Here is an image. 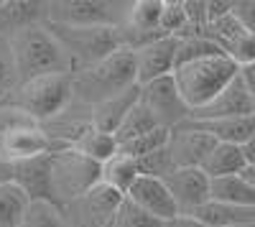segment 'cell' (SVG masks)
Masks as SVG:
<instances>
[{"instance_id":"obj_19","label":"cell","mask_w":255,"mask_h":227,"mask_svg":"<svg viewBox=\"0 0 255 227\" xmlns=\"http://www.w3.org/2000/svg\"><path fill=\"white\" fill-rule=\"evenodd\" d=\"M243 166H253V163L245 161L240 146H232V143H215V146L209 148V153L204 156V161L199 163V171L207 179H217V176L238 174Z\"/></svg>"},{"instance_id":"obj_15","label":"cell","mask_w":255,"mask_h":227,"mask_svg":"<svg viewBox=\"0 0 255 227\" xmlns=\"http://www.w3.org/2000/svg\"><path fill=\"white\" fill-rule=\"evenodd\" d=\"M186 125L207 133L215 143H232L243 146L248 140H255V115L243 117H217V120H184Z\"/></svg>"},{"instance_id":"obj_4","label":"cell","mask_w":255,"mask_h":227,"mask_svg":"<svg viewBox=\"0 0 255 227\" xmlns=\"http://www.w3.org/2000/svg\"><path fill=\"white\" fill-rule=\"evenodd\" d=\"M5 102L44 125L72 105V74H41L18 82Z\"/></svg>"},{"instance_id":"obj_6","label":"cell","mask_w":255,"mask_h":227,"mask_svg":"<svg viewBox=\"0 0 255 227\" xmlns=\"http://www.w3.org/2000/svg\"><path fill=\"white\" fill-rule=\"evenodd\" d=\"M54 38L61 44V49L67 51V56L72 59V67L84 69L95 64V61L110 56L120 49L118 41V26H92V28H77V26H54V23H44Z\"/></svg>"},{"instance_id":"obj_22","label":"cell","mask_w":255,"mask_h":227,"mask_svg":"<svg viewBox=\"0 0 255 227\" xmlns=\"http://www.w3.org/2000/svg\"><path fill=\"white\" fill-rule=\"evenodd\" d=\"M138 179V169L135 161L128 158L123 153L110 156L105 163H100V184H105L108 189L118 192L120 197L128 194V189L133 187V181Z\"/></svg>"},{"instance_id":"obj_5","label":"cell","mask_w":255,"mask_h":227,"mask_svg":"<svg viewBox=\"0 0 255 227\" xmlns=\"http://www.w3.org/2000/svg\"><path fill=\"white\" fill-rule=\"evenodd\" d=\"M100 184V163L74 153L72 148L51 151L49 156V192L51 202L64 207Z\"/></svg>"},{"instance_id":"obj_24","label":"cell","mask_w":255,"mask_h":227,"mask_svg":"<svg viewBox=\"0 0 255 227\" xmlns=\"http://www.w3.org/2000/svg\"><path fill=\"white\" fill-rule=\"evenodd\" d=\"M153 128H158L156 120H153L151 113L145 110V105H143L140 97H138L133 105L128 108V113L123 115V120L118 122L113 138H115V143H123V140H130V138H135L140 133H148V130H153Z\"/></svg>"},{"instance_id":"obj_2","label":"cell","mask_w":255,"mask_h":227,"mask_svg":"<svg viewBox=\"0 0 255 227\" xmlns=\"http://www.w3.org/2000/svg\"><path fill=\"white\" fill-rule=\"evenodd\" d=\"M8 49L13 56L18 82H26L41 74H72L74 72L72 59L67 56V51L61 49V44L44 23L28 26L23 31H18L15 36H10Z\"/></svg>"},{"instance_id":"obj_9","label":"cell","mask_w":255,"mask_h":227,"mask_svg":"<svg viewBox=\"0 0 255 227\" xmlns=\"http://www.w3.org/2000/svg\"><path fill=\"white\" fill-rule=\"evenodd\" d=\"M138 97L145 105V110L153 115L158 128L171 130V128L181 125V122L189 117V108L184 105V100H181V95H179V90L174 85L171 74L140 85L138 87Z\"/></svg>"},{"instance_id":"obj_21","label":"cell","mask_w":255,"mask_h":227,"mask_svg":"<svg viewBox=\"0 0 255 227\" xmlns=\"http://www.w3.org/2000/svg\"><path fill=\"white\" fill-rule=\"evenodd\" d=\"M67 148H72L74 153L84 156V158H90L95 163H105L110 156L118 153V143L110 133H102V130H95V128H84Z\"/></svg>"},{"instance_id":"obj_28","label":"cell","mask_w":255,"mask_h":227,"mask_svg":"<svg viewBox=\"0 0 255 227\" xmlns=\"http://www.w3.org/2000/svg\"><path fill=\"white\" fill-rule=\"evenodd\" d=\"M222 51L217 49L215 41H209L207 36H179V46H176V64H186L194 59H207V56H220Z\"/></svg>"},{"instance_id":"obj_16","label":"cell","mask_w":255,"mask_h":227,"mask_svg":"<svg viewBox=\"0 0 255 227\" xmlns=\"http://www.w3.org/2000/svg\"><path fill=\"white\" fill-rule=\"evenodd\" d=\"M49 156L51 153L10 163V169H13V179L10 181L28 199H49L51 202V192H49Z\"/></svg>"},{"instance_id":"obj_3","label":"cell","mask_w":255,"mask_h":227,"mask_svg":"<svg viewBox=\"0 0 255 227\" xmlns=\"http://www.w3.org/2000/svg\"><path fill=\"white\" fill-rule=\"evenodd\" d=\"M238 74V64L225 54L220 56H207V59H194L179 64L171 72V79L184 100V105L191 110H197L215 97L220 90H225Z\"/></svg>"},{"instance_id":"obj_27","label":"cell","mask_w":255,"mask_h":227,"mask_svg":"<svg viewBox=\"0 0 255 227\" xmlns=\"http://www.w3.org/2000/svg\"><path fill=\"white\" fill-rule=\"evenodd\" d=\"M166 140H168V130L166 128H153V130H148V133H140L130 140H123L118 143V153L128 156V158H140L145 153H153L158 148L166 146Z\"/></svg>"},{"instance_id":"obj_26","label":"cell","mask_w":255,"mask_h":227,"mask_svg":"<svg viewBox=\"0 0 255 227\" xmlns=\"http://www.w3.org/2000/svg\"><path fill=\"white\" fill-rule=\"evenodd\" d=\"M28 197L13 181L0 184V227H20Z\"/></svg>"},{"instance_id":"obj_33","label":"cell","mask_w":255,"mask_h":227,"mask_svg":"<svg viewBox=\"0 0 255 227\" xmlns=\"http://www.w3.org/2000/svg\"><path fill=\"white\" fill-rule=\"evenodd\" d=\"M230 15L248 31L255 33V3L253 0H240V3H230Z\"/></svg>"},{"instance_id":"obj_1","label":"cell","mask_w":255,"mask_h":227,"mask_svg":"<svg viewBox=\"0 0 255 227\" xmlns=\"http://www.w3.org/2000/svg\"><path fill=\"white\" fill-rule=\"evenodd\" d=\"M130 87H138L130 51H115L95 64L72 72V105L90 110Z\"/></svg>"},{"instance_id":"obj_25","label":"cell","mask_w":255,"mask_h":227,"mask_svg":"<svg viewBox=\"0 0 255 227\" xmlns=\"http://www.w3.org/2000/svg\"><path fill=\"white\" fill-rule=\"evenodd\" d=\"M20 227H67V217L59 204L49 199H28Z\"/></svg>"},{"instance_id":"obj_32","label":"cell","mask_w":255,"mask_h":227,"mask_svg":"<svg viewBox=\"0 0 255 227\" xmlns=\"http://www.w3.org/2000/svg\"><path fill=\"white\" fill-rule=\"evenodd\" d=\"M15 87H18V74H15V67H13L8 41H0V105L10 97V92Z\"/></svg>"},{"instance_id":"obj_11","label":"cell","mask_w":255,"mask_h":227,"mask_svg":"<svg viewBox=\"0 0 255 227\" xmlns=\"http://www.w3.org/2000/svg\"><path fill=\"white\" fill-rule=\"evenodd\" d=\"M243 115H255V95L240 82H230L225 90H220L207 105L189 113V120H217V117H243Z\"/></svg>"},{"instance_id":"obj_20","label":"cell","mask_w":255,"mask_h":227,"mask_svg":"<svg viewBox=\"0 0 255 227\" xmlns=\"http://www.w3.org/2000/svg\"><path fill=\"white\" fill-rule=\"evenodd\" d=\"M161 8H163V0H133V3H128L123 26L140 36H163L158 28Z\"/></svg>"},{"instance_id":"obj_13","label":"cell","mask_w":255,"mask_h":227,"mask_svg":"<svg viewBox=\"0 0 255 227\" xmlns=\"http://www.w3.org/2000/svg\"><path fill=\"white\" fill-rule=\"evenodd\" d=\"M163 184L179 215H191L209 199V179L199 169H174L163 179Z\"/></svg>"},{"instance_id":"obj_8","label":"cell","mask_w":255,"mask_h":227,"mask_svg":"<svg viewBox=\"0 0 255 227\" xmlns=\"http://www.w3.org/2000/svg\"><path fill=\"white\" fill-rule=\"evenodd\" d=\"M123 197L105 184H95L90 192H84L74 202L64 204V217L67 227H110L113 217L120 207Z\"/></svg>"},{"instance_id":"obj_30","label":"cell","mask_w":255,"mask_h":227,"mask_svg":"<svg viewBox=\"0 0 255 227\" xmlns=\"http://www.w3.org/2000/svg\"><path fill=\"white\" fill-rule=\"evenodd\" d=\"M135 169H138V176H148V179H166L168 174L174 171V163H171V156H168L166 146L153 151V153H145L140 158H135Z\"/></svg>"},{"instance_id":"obj_31","label":"cell","mask_w":255,"mask_h":227,"mask_svg":"<svg viewBox=\"0 0 255 227\" xmlns=\"http://www.w3.org/2000/svg\"><path fill=\"white\" fill-rule=\"evenodd\" d=\"M110 227H166V222H161V220H156L151 215H145L143 210L135 207V204L123 199Z\"/></svg>"},{"instance_id":"obj_18","label":"cell","mask_w":255,"mask_h":227,"mask_svg":"<svg viewBox=\"0 0 255 227\" xmlns=\"http://www.w3.org/2000/svg\"><path fill=\"white\" fill-rule=\"evenodd\" d=\"M191 217H197L212 227H255V207L225 204L215 199H207L199 210L191 212Z\"/></svg>"},{"instance_id":"obj_34","label":"cell","mask_w":255,"mask_h":227,"mask_svg":"<svg viewBox=\"0 0 255 227\" xmlns=\"http://www.w3.org/2000/svg\"><path fill=\"white\" fill-rule=\"evenodd\" d=\"M10 179H13V169H10V163L0 158V184H5V181H10Z\"/></svg>"},{"instance_id":"obj_17","label":"cell","mask_w":255,"mask_h":227,"mask_svg":"<svg viewBox=\"0 0 255 227\" xmlns=\"http://www.w3.org/2000/svg\"><path fill=\"white\" fill-rule=\"evenodd\" d=\"M46 3L38 0H0V41H8L18 31L44 23Z\"/></svg>"},{"instance_id":"obj_12","label":"cell","mask_w":255,"mask_h":227,"mask_svg":"<svg viewBox=\"0 0 255 227\" xmlns=\"http://www.w3.org/2000/svg\"><path fill=\"white\" fill-rule=\"evenodd\" d=\"M212 146H215V140L207 133L186 125V122L168 130L166 140V151L171 156L174 169H199V163L204 161Z\"/></svg>"},{"instance_id":"obj_29","label":"cell","mask_w":255,"mask_h":227,"mask_svg":"<svg viewBox=\"0 0 255 227\" xmlns=\"http://www.w3.org/2000/svg\"><path fill=\"white\" fill-rule=\"evenodd\" d=\"M158 28H161L163 36H184V33H186L189 20H186L184 0H163Z\"/></svg>"},{"instance_id":"obj_23","label":"cell","mask_w":255,"mask_h":227,"mask_svg":"<svg viewBox=\"0 0 255 227\" xmlns=\"http://www.w3.org/2000/svg\"><path fill=\"white\" fill-rule=\"evenodd\" d=\"M209 199L225 202V204H243V207H255V187L245 184L238 174L209 179Z\"/></svg>"},{"instance_id":"obj_7","label":"cell","mask_w":255,"mask_h":227,"mask_svg":"<svg viewBox=\"0 0 255 227\" xmlns=\"http://www.w3.org/2000/svg\"><path fill=\"white\" fill-rule=\"evenodd\" d=\"M128 3H110V0H51L44 10V23L54 26H123Z\"/></svg>"},{"instance_id":"obj_10","label":"cell","mask_w":255,"mask_h":227,"mask_svg":"<svg viewBox=\"0 0 255 227\" xmlns=\"http://www.w3.org/2000/svg\"><path fill=\"white\" fill-rule=\"evenodd\" d=\"M176 46H179V36H158V38H153V41H148L145 46L130 51L138 87L145 85V82L168 77V74L174 72V64H176Z\"/></svg>"},{"instance_id":"obj_14","label":"cell","mask_w":255,"mask_h":227,"mask_svg":"<svg viewBox=\"0 0 255 227\" xmlns=\"http://www.w3.org/2000/svg\"><path fill=\"white\" fill-rule=\"evenodd\" d=\"M123 199H128L130 204H135L138 210H143L145 215H151V217H156L161 222H171L174 217H179L176 204H174L171 194H168L166 184L161 179L138 176Z\"/></svg>"}]
</instances>
